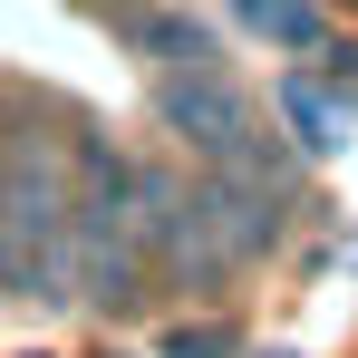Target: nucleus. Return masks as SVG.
<instances>
[{
    "label": "nucleus",
    "instance_id": "nucleus-1",
    "mask_svg": "<svg viewBox=\"0 0 358 358\" xmlns=\"http://www.w3.org/2000/svg\"><path fill=\"white\" fill-rule=\"evenodd\" d=\"M68 242H78V203L59 194L49 165L0 175V281H10V291H20V300H68V291H78Z\"/></svg>",
    "mask_w": 358,
    "mask_h": 358
},
{
    "label": "nucleus",
    "instance_id": "nucleus-2",
    "mask_svg": "<svg viewBox=\"0 0 358 358\" xmlns=\"http://www.w3.org/2000/svg\"><path fill=\"white\" fill-rule=\"evenodd\" d=\"M155 107H165V126H175L184 145H203L223 175H262V165H271V155H262V136H252V107L223 87V68H184Z\"/></svg>",
    "mask_w": 358,
    "mask_h": 358
},
{
    "label": "nucleus",
    "instance_id": "nucleus-3",
    "mask_svg": "<svg viewBox=\"0 0 358 358\" xmlns=\"http://www.w3.org/2000/svg\"><path fill=\"white\" fill-rule=\"evenodd\" d=\"M271 107L291 117L300 155H339V145H349V107H339L320 78H281V87H271Z\"/></svg>",
    "mask_w": 358,
    "mask_h": 358
},
{
    "label": "nucleus",
    "instance_id": "nucleus-4",
    "mask_svg": "<svg viewBox=\"0 0 358 358\" xmlns=\"http://www.w3.org/2000/svg\"><path fill=\"white\" fill-rule=\"evenodd\" d=\"M136 39H145V49H165V68H213V29H203V20H184V10H155Z\"/></svg>",
    "mask_w": 358,
    "mask_h": 358
},
{
    "label": "nucleus",
    "instance_id": "nucleus-5",
    "mask_svg": "<svg viewBox=\"0 0 358 358\" xmlns=\"http://www.w3.org/2000/svg\"><path fill=\"white\" fill-rule=\"evenodd\" d=\"M233 10L262 39H281V49H320V10H310V0H233Z\"/></svg>",
    "mask_w": 358,
    "mask_h": 358
},
{
    "label": "nucleus",
    "instance_id": "nucleus-6",
    "mask_svg": "<svg viewBox=\"0 0 358 358\" xmlns=\"http://www.w3.org/2000/svg\"><path fill=\"white\" fill-rule=\"evenodd\" d=\"M223 349H233V339H223L213 320H203V329H175V339H165V358H223Z\"/></svg>",
    "mask_w": 358,
    "mask_h": 358
}]
</instances>
